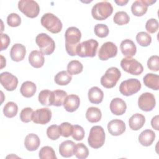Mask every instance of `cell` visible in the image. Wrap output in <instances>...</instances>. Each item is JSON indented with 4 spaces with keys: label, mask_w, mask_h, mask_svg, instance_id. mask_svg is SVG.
I'll return each instance as SVG.
<instances>
[{
    "label": "cell",
    "mask_w": 159,
    "mask_h": 159,
    "mask_svg": "<svg viewBox=\"0 0 159 159\" xmlns=\"http://www.w3.org/2000/svg\"><path fill=\"white\" fill-rule=\"evenodd\" d=\"M81 37L80 30L75 27H68L65 32V48L70 56L76 55V48L80 44Z\"/></svg>",
    "instance_id": "6da1fadb"
},
{
    "label": "cell",
    "mask_w": 159,
    "mask_h": 159,
    "mask_svg": "<svg viewBox=\"0 0 159 159\" xmlns=\"http://www.w3.org/2000/svg\"><path fill=\"white\" fill-rule=\"evenodd\" d=\"M158 119L159 116L158 115H157L155 117H153L151 120V125L152 127L156 130H158Z\"/></svg>",
    "instance_id": "c3c4849f"
},
{
    "label": "cell",
    "mask_w": 159,
    "mask_h": 159,
    "mask_svg": "<svg viewBox=\"0 0 159 159\" xmlns=\"http://www.w3.org/2000/svg\"><path fill=\"white\" fill-rule=\"evenodd\" d=\"M18 8L20 12L29 18L37 17L40 12V7L38 3L33 0L19 1Z\"/></svg>",
    "instance_id": "ba28073f"
},
{
    "label": "cell",
    "mask_w": 159,
    "mask_h": 159,
    "mask_svg": "<svg viewBox=\"0 0 159 159\" xmlns=\"http://www.w3.org/2000/svg\"><path fill=\"white\" fill-rule=\"evenodd\" d=\"M144 84L153 90L157 91L159 89V76L153 73H147L143 78Z\"/></svg>",
    "instance_id": "4316f807"
},
{
    "label": "cell",
    "mask_w": 159,
    "mask_h": 159,
    "mask_svg": "<svg viewBox=\"0 0 159 159\" xmlns=\"http://www.w3.org/2000/svg\"><path fill=\"white\" fill-rule=\"evenodd\" d=\"M83 66L78 60H71L67 65V72L70 75H78L82 72Z\"/></svg>",
    "instance_id": "1f68e13d"
},
{
    "label": "cell",
    "mask_w": 159,
    "mask_h": 159,
    "mask_svg": "<svg viewBox=\"0 0 159 159\" xmlns=\"http://www.w3.org/2000/svg\"><path fill=\"white\" fill-rule=\"evenodd\" d=\"M158 22L155 19L152 18L148 19L145 24V29L150 34H153L156 32L158 29Z\"/></svg>",
    "instance_id": "bcb514c9"
},
{
    "label": "cell",
    "mask_w": 159,
    "mask_h": 159,
    "mask_svg": "<svg viewBox=\"0 0 159 159\" xmlns=\"http://www.w3.org/2000/svg\"><path fill=\"white\" fill-rule=\"evenodd\" d=\"M29 62L32 66L35 68H41L45 62L43 54L40 51H32L29 55Z\"/></svg>",
    "instance_id": "ffe728a7"
},
{
    "label": "cell",
    "mask_w": 159,
    "mask_h": 159,
    "mask_svg": "<svg viewBox=\"0 0 159 159\" xmlns=\"http://www.w3.org/2000/svg\"><path fill=\"white\" fill-rule=\"evenodd\" d=\"M113 12L112 4L107 1H102L93 6L91 10L93 17L97 20H103L108 18Z\"/></svg>",
    "instance_id": "7a4b0ae2"
},
{
    "label": "cell",
    "mask_w": 159,
    "mask_h": 159,
    "mask_svg": "<svg viewBox=\"0 0 159 159\" xmlns=\"http://www.w3.org/2000/svg\"><path fill=\"white\" fill-rule=\"evenodd\" d=\"M39 157L40 159H56L57 157L53 148L49 146L43 147L39 151Z\"/></svg>",
    "instance_id": "8d00e7d4"
},
{
    "label": "cell",
    "mask_w": 159,
    "mask_h": 159,
    "mask_svg": "<svg viewBox=\"0 0 159 159\" xmlns=\"http://www.w3.org/2000/svg\"><path fill=\"white\" fill-rule=\"evenodd\" d=\"M52 92L48 89H44L40 92L38 99L42 105L46 106H52Z\"/></svg>",
    "instance_id": "e575fe53"
},
{
    "label": "cell",
    "mask_w": 159,
    "mask_h": 159,
    "mask_svg": "<svg viewBox=\"0 0 159 159\" xmlns=\"http://www.w3.org/2000/svg\"><path fill=\"white\" fill-rule=\"evenodd\" d=\"M80 104V99L76 94H70L66 97L63 102L65 109L69 112H73L78 109Z\"/></svg>",
    "instance_id": "2e32d148"
},
{
    "label": "cell",
    "mask_w": 159,
    "mask_h": 159,
    "mask_svg": "<svg viewBox=\"0 0 159 159\" xmlns=\"http://www.w3.org/2000/svg\"><path fill=\"white\" fill-rule=\"evenodd\" d=\"M1 68H3L4 66H6V59L3 57L2 55H1Z\"/></svg>",
    "instance_id": "f907efd6"
},
{
    "label": "cell",
    "mask_w": 159,
    "mask_h": 159,
    "mask_svg": "<svg viewBox=\"0 0 159 159\" xmlns=\"http://www.w3.org/2000/svg\"><path fill=\"white\" fill-rule=\"evenodd\" d=\"M141 86L142 85L139 80L135 78H130L120 83L119 91L122 95L129 96L139 91Z\"/></svg>",
    "instance_id": "30bf717a"
},
{
    "label": "cell",
    "mask_w": 159,
    "mask_h": 159,
    "mask_svg": "<svg viewBox=\"0 0 159 159\" xmlns=\"http://www.w3.org/2000/svg\"><path fill=\"white\" fill-rule=\"evenodd\" d=\"M155 139V132L150 129H146L142 131L139 136V142L145 147L150 146Z\"/></svg>",
    "instance_id": "cb8c5ba5"
},
{
    "label": "cell",
    "mask_w": 159,
    "mask_h": 159,
    "mask_svg": "<svg viewBox=\"0 0 159 159\" xmlns=\"http://www.w3.org/2000/svg\"><path fill=\"white\" fill-rule=\"evenodd\" d=\"M145 122V117L140 113H136L132 115L129 120V125L130 128L133 130H138L140 129Z\"/></svg>",
    "instance_id": "d4e9b609"
},
{
    "label": "cell",
    "mask_w": 159,
    "mask_h": 159,
    "mask_svg": "<svg viewBox=\"0 0 159 159\" xmlns=\"http://www.w3.org/2000/svg\"><path fill=\"white\" fill-rule=\"evenodd\" d=\"M136 40L140 46L147 47L152 42V37L145 32H140L136 35Z\"/></svg>",
    "instance_id": "74e56055"
},
{
    "label": "cell",
    "mask_w": 159,
    "mask_h": 159,
    "mask_svg": "<svg viewBox=\"0 0 159 159\" xmlns=\"http://www.w3.org/2000/svg\"><path fill=\"white\" fill-rule=\"evenodd\" d=\"M41 24L49 32L53 34H58L62 29V23L60 19L52 13H46L40 19Z\"/></svg>",
    "instance_id": "277c9868"
},
{
    "label": "cell",
    "mask_w": 159,
    "mask_h": 159,
    "mask_svg": "<svg viewBox=\"0 0 159 159\" xmlns=\"http://www.w3.org/2000/svg\"><path fill=\"white\" fill-rule=\"evenodd\" d=\"M61 135L64 137H68L72 134L73 125L67 122H63L59 126Z\"/></svg>",
    "instance_id": "7bdbcfd3"
},
{
    "label": "cell",
    "mask_w": 159,
    "mask_h": 159,
    "mask_svg": "<svg viewBox=\"0 0 159 159\" xmlns=\"http://www.w3.org/2000/svg\"><path fill=\"white\" fill-rule=\"evenodd\" d=\"M34 111L30 107L24 108L20 113V119L25 123H28L32 120Z\"/></svg>",
    "instance_id": "60d3db41"
},
{
    "label": "cell",
    "mask_w": 159,
    "mask_h": 159,
    "mask_svg": "<svg viewBox=\"0 0 159 159\" xmlns=\"http://www.w3.org/2000/svg\"><path fill=\"white\" fill-rule=\"evenodd\" d=\"M52 118V111L48 108H41L34 111L32 121L35 124H46Z\"/></svg>",
    "instance_id": "5bb4252c"
},
{
    "label": "cell",
    "mask_w": 159,
    "mask_h": 159,
    "mask_svg": "<svg viewBox=\"0 0 159 159\" xmlns=\"http://www.w3.org/2000/svg\"><path fill=\"white\" fill-rule=\"evenodd\" d=\"M74 155L79 159H85L89 155L88 148L83 143H76L75 147Z\"/></svg>",
    "instance_id": "d6a6232c"
},
{
    "label": "cell",
    "mask_w": 159,
    "mask_h": 159,
    "mask_svg": "<svg viewBox=\"0 0 159 159\" xmlns=\"http://www.w3.org/2000/svg\"><path fill=\"white\" fill-rule=\"evenodd\" d=\"M37 90L36 85L34 83L29 81L24 82L20 88L21 94L25 98H30L33 96Z\"/></svg>",
    "instance_id": "83f0119b"
},
{
    "label": "cell",
    "mask_w": 159,
    "mask_h": 159,
    "mask_svg": "<svg viewBox=\"0 0 159 159\" xmlns=\"http://www.w3.org/2000/svg\"><path fill=\"white\" fill-rule=\"evenodd\" d=\"M76 143L72 140H65L59 146L60 154L65 158H69L74 155V150Z\"/></svg>",
    "instance_id": "44dd1931"
},
{
    "label": "cell",
    "mask_w": 159,
    "mask_h": 159,
    "mask_svg": "<svg viewBox=\"0 0 159 159\" xmlns=\"http://www.w3.org/2000/svg\"><path fill=\"white\" fill-rule=\"evenodd\" d=\"M88 96V99L91 103L98 104L102 101L104 93L99 88L94 86L89 89Z\"/></svg>",
    "instance_id": "484cf974"
},
{
    "label": "cell",
    "mask_w": 159,
    "mask_h": 159,
    "mask_svg": "<svg viewBox=\"0 0 159 159\" xmlns=\"http://www.w3.org/2000/svg\"><path fill=\"white\" fill-rule=\"evenodd\" d=\"M147 66L149 70L158 71L159 70V57L158 55L151 56L147 61Z\"/></svg>",
    "instance_id": "f6af8a7d"
},
{
    "label": "cell",
    "mask_w": 159,
    "mask_h": 159,
    "mask_svg": "<svg viewBox=\"0 0 159 159\" xmlns=\"http://www.w3.org/2000/svg\"><path fill=\"white\" fill-rule=\"evenodd\" d=\"M98 42L94 39H89L80 43L76 48V55L79 57H94L96 54Z\"/></svg>",
    "instance_id": "5b68a950"
},
{
    "label": "cell",
    "mask_w": 159,
    "mask_h": 159,
    "mask_svg": "<svg viewBox=\"0 0 159 159\" xmlns=\"http://www.w3.org/2000/svg\"><path fill=\"white\" fill-rule=\"evenodd\" d=\"M26 54V49L21 43H15L10 50L11 58L14 61H20L24 60Z\"/></svg>",
    "instance_id": "ac0fdd59"
},
{
    "label": "cell",
    "mask_w": 159,
    "mask_h": 159,
    "mask_svg": "<svg viewBox=\"0 0 159 159\" xmlns=\"http://www.w3.org/2000/svg\"><path fill=\"white\" fill-rule=\"evenodd\" d=\"M40 144V139L35 134H28L24 139V146L27 150L30 152L36 150L39 147Z\"/></svg>",
    "instance_id": "7402d4cb"
},
{
    "label": "cell",
    "mask_w": 159,
    "mask_h": 159,
    "mask_svg": "<svg viewBox=\"0 0 159 159\" xmlns=\"http://www.w3.org/2000/svg\"><path fill=\"white\" fill-rule=\"evenodd\" d=\"M147 10L148 5L146 3V0H137L131 6L132 13L137 17L143 16Z\"/></svg>",
    "instance_id": "603a6c76"
},
{
    "label": "cell",
    "mask_w": 159,
    "mask_h": 159,
    "mask_svg": "<svg viewBox=\"0 0 159 159\" xmlns=\"http://www.w3.org/2000/svg\"><path fill=\"white\" fill-rule=\"evenodd\" d=\"M113 20L114 23H116V24L122 25L127 24L129 22L130 17L126 12L119 11L115 14Z\"/></svg>",
    "instance_id": "d590c367"
},
{
    "label": "cell",
    "mask_w": 159,
    "mask_h": 159,
    "mask_svg": "<svg viewBox=\"0 0 159 159\" xmlns=\"http://www.w3.org/2000/svg\"><path fill=\"white\" fill-rule=\"evenodd\" d=\"M0 82L1 85L8 91L15 90L18 84V79L9 72L6 71L1 73Z\"/></svg>",
    "instance_id": "4fadbf2b"
},
{
    "label": "cell",
    "mask_w": 159,
    "mask_h": 159,
    "mask_svg": "<svg viewBox=\"0 0 159 159\" xmlns=\"http://www.w3.org/2000/svg\"><path fill=\"white\" fill-rule=\"evenodd\" d=\"M85 132L83 128L79 125H73V132L71 136L73 139L77 141L82 140L84 137Z\"/></svg>",
    "instance_id": "b9f144b4"
},
{
    "label": "cell",
    "mask_w": 159,
    "mask_h": 159,
    "mask_svg": "<svg viewBox=\"0 0 159 159\" xmlns=\"http://www.w3.org/2000/svg\"><path fill=\"white\" fill-rule=\"evenodd\" d=\"M127 109L125 102L119 98L113 99L110 103V110L111 112L116 116H121L124 114Z\"/></svg>",
    "instance_id": "e0dca14e"
},
{
    "label": "cell",
    "mask_w": 159,
    "mask_h": 159,
    "mask_svg": "<svg viewBox=\"0 0 159 159\" xmlns=\"http://www.w3.org/2000/svg\"><path fill=\"white\" fill-rule=\"evenodd\" d=\"M102 117L101 110L96 107H89L86 112V118L91 123L99 122Z\"/></svg>",
    "instance_id": "f546056e"
},
{
    "label": "cell",
    "mask_w": 159,
    "mask_h": 159,
    "mask_svg": "<svg viewBox=\"0 0 159 159\" xmlns=\"http://www.w3.org/2000/svg\"><path fill=\"white\" fill-rule=\"evenodd\" d=\"M117 53V47L112 42H107L102 45L98 52L99 58L102 61L107 60L116 56Z\"/></svg>",
    "instance_id": "7c38bea8"
},
{
    "label": "cell",
    "mask_w": 159,
    "mask_h": 159,
    "mask_svg": "<svg viewBox=\"0 0 159 159\" xmlns=\"http://www.w3.org/2000/svg\"><path fill=\"white\" fill-rule=\"evenodd\" d=\"M67 93L66 91L57 89L52 92V106L59 107L63 105Z\"/></svg>",
    "instance_id": "f1b7e54d"
},
{
    "label": "cell",
    "mask_w": 159,
    "mask_h": 159,
    "mask_svg": "<svg viewBox=\"0 0 159 159\" xmlns=\"http://www.w3.org/2000/svg\"><path fill=\"white\" fill-rule=\"evenodd\" d=\"M72 76L66 71H61L58 72L54 78L56 84L60 86H65L70 83Z\"/></svg>",
    "instance_id": "4dcf8cb0"
},
{
    "label": "cell",
    "mask_w": 159,
    "mask_h": 159,
    "mask_svg": "<svg viewBox=\"0 0 159 159\" xmlns=\"http://www.w3.org/2000/svg\"><path fill=\"white\" fill-rule=\"evenodd\" d=\"M117 5L119 6H125L127 2H128V1H124V0H119V1H114Z\"/></svg>",
    "instance_id": "681fc988"
},
{
    "label": "cell",
    "mask_w": 159,
    "mask_h": 159,
    "mask_svg": "<svg viewBox=\"0 0 159 159\" xmlns=\"http://www.w3.org/2000/svg\"><path fill=\"white\" fill-rule=\"evenodd\" d=\"M7 23L11 27H18L21 24V18L17 14L11 13L7 17Z\"/></svg>",
    "instance_id": "ee69618b"
},
{
    "label": "cell",
    "mask_w": 159,
    "mask_h": 159,
    "mask_svg": "<svg viewBox=\"0 0 159 159\" xmlns=\"http://www.w3.org/2000/svg\"><path fill=\"white\" fill-rule=\"evenodd\" d=\"M10 43V38L6 34H1V51L6 49Z\"/></svg>",
    "instance_id": "7dc6e473"
},
{
    "label": "cell",
    "mask_w": 159,
    "mask_h": 159,
    "mask_svg": "<svg viewBox=\"0 0 159 159\" xmlns=\"http://www.w3.org/2000/svg\"><path fill=\"white\" fill-rule=\"evenodd\" d=\"M35 42L40 48V51L45 55H51L55 50L54 40L47 34L41 33L37 35Z\"/></svg>",
    "instance_id": "8992f818"
},
{
    "label": "cell",
    "mask_w": 159,
    "mask_h": 159,
    "mask_svg": "<svg viewBox=\"0 0 159 159\" xmlns=\"http://www.w3.org/2000/svg\"><path fill=\"white\" fill-rule=\"evenodd\" d=\"M126 127L124 122L120 119L111 120L107 124V130L109 134L114 136H119L125 130Z\"/></svg>",
    "instance_id": "9a60e30c"
},
{
    "label": "cell",
    "mask_w": 159,
    "mask_h": 159,
    "mask_svg": "<svg viewBox=\"0 0 159 159\" xmlns=\"http://www.w3.org/2000/svg\"><path fill=\"white\" fill-rule=\"evenodd\" d=\"M18 112L17 105L12 101L8 102L3 108L4 116L8 118H12L16 116Z\"/></svg>",
    "instance_id": "836d02e7"
},
{
    "label": "cell",
    "mask_w": 159,
    "mask_h": 159,
    "mask_svg": "<svg viewBox=\"0 0 159 159\" xmlns=\"http://www.w3.org/2000/svg\"><path fill=\"white\" fill-rule=\"evenodd\" d=\"M121 76L120 71L116 67H111L101 78V85L106 88L114 87Z\"/></svg>",
    "instance_id": "52a82bcc"
},
{
    "label": "cell",
    "mask_w": 159,
    "mask_h": 159,
    "mask_svg": "<svg viewBox=\"0 0 159 159\" xmlns=\"http://www.w3.org/2000/svg\"><path fill=\"white\" fill-rule=\"evenodd\" d=\"M120 48L122 53L127 57L134 56L137 52V47L134 42L130 39H125L121 42Z\"/></svg>",
    "instance_id": "d6986e66"
},
{
    "label": "cell",
    "mask_w": 159,
    "mask_h": 159,
    "mask_svg": "<svg viewBox=\"0 0 159 159\" xmlns=\"http://www.w3.org/2000/svg\"><path fill=\"white\" fill-rule=\"evenodd\" d=\"M47 135L50 140H57L61 135L59 126L55 124L49 126L47 129Z\"/></svg>",
    "instance_id": "ab89813d"
},
{
    "label": "cell",
    "mask_w": 159,
    "mask_h": 159,
    "mask_svg": "<svg viewBox=\"0 0 159 159\" xmlns=\"http://www.w3.org/2000/svg\"><path fill=\"white\" fill-rule=\"evenodd\" d=\"M156 104L154 95L151 93H142L139 98L138 106L139 108L145 112H149L153 110Z\"/></svg>",
    "instance_id": "8fae6325"
},
{
    "label": "cell",
    "mask_w": 159,
    "mask_h": 159,
    "mask_svg": "<svg viewBox=\"0 0 159 159\" xmlns=\"http://www.w3.org/2000/svg\"><path fill=\"white\" fill-rule=\"evenodd\" d=\"M120 66L125 72L135 76L140 75L143 71L142 65L132 57L122 58L120 61Z\"/></svg>",
    "instance_id": "9c48e42d"
},
{
    "label": "cell",
    "mask_w": 159,
    "mask_h": 159,
    "mask_svg": "<svg viewBox=\"0 0 159 159\" xmlns=\"http://www.w3.org/2000/svg\"><path fill=\"white\" fill-rule=\"evenodd\" d=\"M105 137L103 128L99 125H94L90 130L88 139V144L93 148H99L104 145Z\"/></svg>",
    "instance_id": "3957f363"
},
{
    "label": "cell",
    "mask_w": 159,
    "mask_h": 159,
    "mask_svg": "<svg viewBox=\"0 0 159 159\" xmlns=\"http://www.w3.org/2000/svg\"><path fill=\"white\" fill-rule=\"evenodd\" d=\"M94 32L95 35L98 37L104 38L108 35L109 30L106 24H98L94 26Z\"/></svg>",
    "instance_id": "f35d334b"
}]
</instances>
